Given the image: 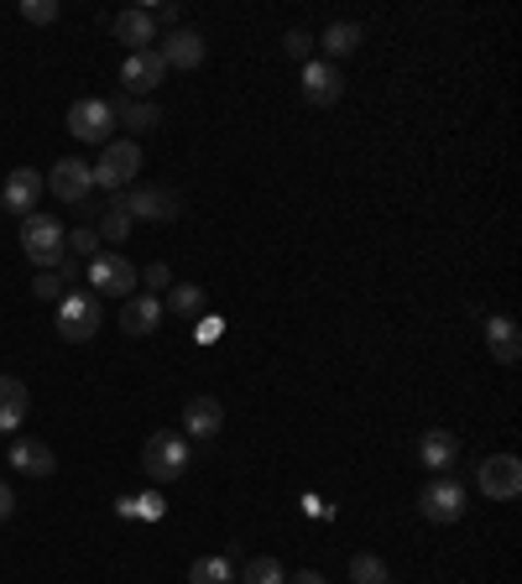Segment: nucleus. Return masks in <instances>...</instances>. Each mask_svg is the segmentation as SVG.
Listing matches in <instances>:
<instances>
[{"label":"nucleus","mask_w":522,"mask_h":584,"mask_svg":"<svg viewBox=\"0 0 522 584\" xmlns=\"http://www.w3.org/2000/svg\"><path fill=\"white\" fill-rule=\"evenodd\" d=\"M63 240H69V230H63V219H58V214H26L22 219V251H26L32 266L58 272V261L69 257V251H63Z\"/></svg>","instance_id":"f257e3e1"},{"label":"nucleus","mask_w":522,"mask_h":584,"mask_svg":"<svg viewBox=\"0 0 522 584\" xmlns=\"http://www.w3.org/2000/svg\"><path fill=\"white\" fill-rule=\"evenodd\" d=\"M189 460H193L189 439H183V433H167V428H157L142 444V469L157 486H163V480H183V475H189Z\"/></svg>","instance_id":"f03ea898"},{"label":"nucleus","mask_w":522,"mask_h":584,"mask_svg":"<svg viewBox=\"0 0 522 584\" xmlns=\"http://www.w3.org/2000/svg\"><path fill=\"white\" fill-rule=\"evenodd\" d=\"M99 324H105V308H99L95 293H84V287H69L63 298H58V334L73 339V345H84V339H95Z\"/></svg>","instance_id":"7ed1b4c3"},{"label":"nucleus","mask_w":522,"mask_h":584,"mask_svg":"<svg viewBox=\"0 0 522 584\" xmlns=\"http://www.w3.org/2000/svg\"><path fill=\"white\" fill-rule=\"evenodd\" d=\"M95 188H110V193H120V188L137 183V172H142V146L126 136V141H105V157H99L95 167Z\"/></svg>","instance_id":"20e7f679"},{"label":"nucleus","mask_w":522,"mask_h":584,"mask_svg":"<svg viewBox=\"0 0 522 584\" xmlns=\"http://www.w3.org/2000/svg\"><path fill=\"white\" fill-rule=\"evenodd\" d=\"M475 486L486 501H518L522 496V460L518 454H491L475 469Z\"/></svg>","instance_id":"39448f33"},{"label":"nucleus","mask_w":522,"mask_h":584,"mask_svg":"<svg viewBox=\"0 0 522 584\" xmlns=\"http://www.w3.org/2000/svg\"><path fill=\"white\" fill-rule=\"evenodd\" d=\"M69 131H73V141L105 146L110 131H116V105H110V99H73L69 105Z\"/></svg>","instance_id":"423d86ee"},{"label":"nucleus","mask_w":522,"mask_h":584,"mask_svg":"<svg viewBox=\"0 0 522 584\" xmlns=\"http://www.w3.org/2000/svg\"><path fill=\"white\" fill-rule=\"evenodd\" d=\"M116 204L131 214V225H137V219L167 225V219H178V210H183L173 188H126V193H116Z\"/></svg>","instance_id":"0eeeda50"},{"label":"nucleus","mask_w":522,"mask_h":584,"mask_svg":"<svg viewBox=\"0 0 522 584\" xmlns=\"http://www.w3.org/2000/svg\"><path fill=\"white\" fill-rule=\"evenodd\" d=\"M137 282H142V272L131 266L126 257H116V251H99L95 261H90V293H110V298H131L137 293Z\"/></svg>","instance_id":"6e6552de"},{"label":"nucleus","mask_w":522,"mask_h":584,"mask_svg":"<svg viewBox=\"0 0 522 584\" xmlns=\"http://www.w3.org/2000/svg\"><path fill=\"white\" fill-rule=\"evenodd\" d=\"M418 512H424L428 522H439V527L460 522V516H465V486H460V480H450V475L428 480L424 491H418Z\"/></svg>","instance_id":"1a4fd4ad"},{"label":"nucleus","mask_w":522,"mask_h":584,"mask_svg":"<svg viewBox=\"0 0 522 584\" xmlns=\"http://www.w3.org/2000/svg\"><path fill=\"white\" fill-rule=\"evenodd\" d=\"M48 188L58 204H73V210H79V204L95 193V172H90V163H79V157H63V163H52Z\"/></svg>","instance_id":"9d476101"},{"label":"nucleus","mask_w":522,"mask_h":584,"mask_svg":"<svg viewBox=\"0 0 522 584\" xmlns=\"http://www.w3.org/2000/svg\"><path fill=\"white\" fill-rule=\"evenodd\" d=\"M167 79V63H163V52L157 47H146V52H131L126 63H120V84L131 90V99H146V94L157 90Z\"/></svg>","instance_id":"9b49d317"},{"label":"nucleus","mask_w":522,"mask_h":584,"mask_svg":"<svg viewBox=\"0 0 522 584\" xmlns=\"http://www.w3.org/2000/svg\"><path fill=\"white\" fill-rule=\"evenodd\" d=\"M340 94H345V73L324 63V58H309L304 63V99L313 110H330V105H340Z\"/></svg>","instance_id":"f8f14e48"},{"label":"nucleus","mask_w":522,"mask_h":584,"mask_svg":"<svg viewBox=\"0 0 522 584\" xmlns=\"http://www.w3.org/2000/svg\"><path fill=\"white\" fill-rule=\"evenodd\" d=\"M43 188H48V183H43L32 167H11V172H5V188H0V210L16 214V219H26V214L37 210Z\"/></svg>","instance_id":"ddd939ff"},{"label":"nucleus","mask_w":522,"mask_h":584,"mask_svg":"<svg viewBox=\"0 0 522 584\" xmlns=\"http://www.w3.org/2000/svg\"><path fill=\"white\" fill-rule=\"evenodd\" d=\"M116 43H126L131 52H146V47L157 43V22H152V11L146 5H126V11H116Z\"/></svg>","instance_id":"4468645a"},{"label":"nucleus","mask_w":522,"mask_h":584,"mask_svg":"<svg viewBox=\"0 0 522 584\" xmlns=\"http://www.w3.org/2000/svg\"><path fill=\"white\" fill-rule=\"evenodd\" d=\"M157 324H163V303H157L152 293H137V298L120 303V334L146 339V334H157Z\"/></svg>","instance_id":"2eb2a0df"},{"label":"nucleus","mask_w":522,"mask_h":584,"mask_svg":"<svg viewBox=\"0 0 522 584\" xmlns=\"http://www.w3.org/2000/svg\"><path fill=\"white\" fill-rule=\"evenodd\" d=\"M454 460H460V439H454L450 428H428L424 439H418V465H428L434 475H450Z\"/></svg>","instance_id":"dca6fc26"},{"label":"nucleus","mask_w":522,"mask_h":584,"mask_svg":"<svg viewBox=\"0 0 522 584\" xmlns=\"http://www.w3.org/2000/svg\"><path fill=\"white\" fill-rule=\"evenodd\" d=\"M32 413V392L22 376H0V433H16Z\"/></svg>","instance_id":"f3484780"},{"label":"nucleus","mask_w":522,"mask_h":584,"mask_svg":"<svg viewBox=\"0 0 522 584\" xmlns=\"http://www.w3.org/2000/svg\"><path fill=\"white\" fill-rule=\"evenodd\" d=\"M157 52H163L167 69H199L204 63V37L193 26H178V32H167V43Z\"/></svg>","instance_id":"a211bd4d"},{"label":"nucleus","mask_w":522,"mask_h":584,"mask_svg":"<svg viewBox=\"0 0 522 584\" xmlns=\"http://www.w3.org/2000/svg\"><path fill=\"white\" fill-rule=\"evenodd\" d=\"M225 428V407L214 397H189L183 402V433L189 439H214Z\"/></svg>","instance_id":"6ab92c4d"},{"label":"nucleus","mask_w":522,"mask_h":584,"mask_svg":"<svg viewBox=\"0 0 522 584\" xmlns=\"http://www.w3.org/2000/svg\"><path fill=\"white\" fill-rule=\"evenodd\" d=\"M486 345H491V355H497L501 366H518V360H522L518 319H507V313H491V319H486Z\"/></svg>","instance_id":"aec40b11"},{"label":"nucleus","mask_w":522,"mask_h":584,"mask_svg":"<svg viewBox=\"0 0 522 584\" xmlns=\"http://www.w3.org/2000/svg\"><path fill=\"white\" fill-rule=\"evenodd\" d=\"M11 469L16 475H32V480H48L58 460H52L48 444H37V439H22V444H11Z\"/></svg>","instance_id":"412c9836"},{"label":"nucleus","mask_w":522,"mask_h":584,"mask_svg":"<svg viewBox=\"0 0 522 584\" xmlns=\"http://www.w3.org/2000/svg\"><path fill=\"white\" fill-rule=\"evenodd\" d=\"M110 105H116L120 126H131L137 136H146V131H157V126H163V110H157L152 99H110Z\"/></svg>","instance_id":"4be33fe9"},{"label":"nucleus","mask_w":522,"mask_h":584,"mask_svg":"<svg viewBox=\"0 0 522 584\" xmlns=\"http://www.w3.org/2000/svg\"><path fill=\"white\" fill-rule=\"evenodd\" d=\"M189 584H240L236 580V559L230 553H204L189 563Z\"/></svg>","instance_id":"5701e85b"},{"label":"nucleus","mask_w":522,"mask_h":584,"mask_svg":"<svg viewBox=\"0 0 522 584\" xmlns=\"http://www.w3.org/2000/svg\"><path fill=\"white\" fill-rule=\"evenodd\" d=\"M360 43H366V26H360V22L324 26V63H334V58H351Z\"/></svg>","instance_id":"b1692460"},{"label":"nucleus","mask_w":522,"mask_h":584,"mask_svg":"<svg viewBox=\"0 0 522 584\" xmlns=\"http://www.w3.org/2000/svg\"><path fill=\"white\" fill-rule=\"evenodd\" d=\"M167 308H173L178 319H199V313L210 308V293H204L199 282H173V287H167Z\"/></svg>","instance_id":"393cba45"},{"label":"nucleus","mask_w":522,"mask_h":584,"mask_svg":"<svg viewBox=\"0 0 522 584\" xmlns=\"http://www.w3.org/2000/svg\"><path fill=\"white\" fill-rule=\"evenodd\" d=\"M240 584H287V574H283V563L272 559V553H257V559L240 569Z\"/></svg>","instance_id":"a878e982"},{"label":"nucleus","mask_w":522,"mask_h":584,"mask_svg":"<svg viewBox=\"0 0 522 584\" xmlns=\"http://www.w3.org/2000/svg\"><path fill=\"white\" fill-rule=\"evenodd\" d=\"M95 235L99 240H126V235H131V214L120 210V204H110V210H99V225H95Z\"/></svg>","instance_id":"bb28decb"},{"label":"nucleus","mask_w":522,"mask_h":584,"mask_svg":"<svg viewBox=\"0 0 522 584\" xmlns=\"http://www.w3.org/2000/svg\"><path fill=\"white\" fill-rule=\"evenodd\" d=\"M351 584H387V563L377 553H356L351 559Z\"/></svg>","instance_id":"cd10ccee"},{"label":"nucleus","mask_w":522,"mask_h":584,"mask_svg":"<svg viewBox=\"0 0 522 584\" xmlns=\"http://www.w3.org/2000/svg\"><path fill=\"white\" fill-rule=\"evenodd\" d=\"M63 251H69L73 261H79V257H90V261H95V257H99V235L90 230V225H79V230H69V240H63Z\"/></svg>","instance_id":"c85d7f7f"},{"label":"nucleus","mask_w":522,"mask_h":584,"mask_svg":"<svg viewBox=\"0 0 522 584\" xmlns=\"http://www.w3.org/2000/svg\"><path fill=\"white\" fill-rule=\"evenodd\" d=\"M58 0H22V22H32V26H52L58 22Z\"/></svg>","instance_id":"c756f323"},{"label":"nucleus","mask_w":522,"mask_h":584,"mask_svg":"<svg viewBox=\"0 0 522 584\" xmlns=\"http://www.w3.org/2000/svg\"><path fill=\"white\" fill-rule=\"evenodd\" d=\"M63 293H69V282L58 272H37V282H32V298H43V303H58Z\"/></svg>","instance_id":"7c9ffc66"},{"label":"nucleus","mask_w":522,"mask_h":584,"mask_svg":"<svg viewBox=\"0 0 522 584\" xmlns=\"http://www.w3.org/2000/svg\"><path fill=\"white\" fill-rule=\"evenodd\" d=\"M142 282L152 287V298H157V293H167V287H173V272H167L163 261H152V266L142 272Z\"/></svg>","instance_id":"2f4dec72"},{"label":"nucleus","mask_w":522,"mask_h":584,"mask_svg":"<svg viewBox=\"0 0 522 584\" xmlns=\"http://www.w3.org/2000/svg\"><path fill=\"white\" fill-rule=\"evenodd\" d=\"M283 52H287V58H309V52H313V37H309V32H287V37H283Z\"/></svg>","instance_id":"473e14b6"},{"label":"nucleus","mask_w":522,"mask_h":584,"mask_svg":"<svg viewBox=\"0 0 522 584\" xmlns=\"http://www.w3.org/2000/svg\"><path fill=\"white\" fill-rule=\"evenodd\" d=\"M152 22H163V26H173V32H178V26H183V5H173V0H167V5H157V11H152Z\"/></svg>","instance_id":"72a5a7b5"},{"label":"nucleus","mask_w":522,"mask_h":584,"mask_svg":"<svg viewBox=\"0 0 522 584\" xmlns=\"http://www.w3.org/2000/svg\"><path fill=\"white\" fill-rule=\"evenodd\" d=\"M220 319H204V324H193V339H199V345H214V339H220Z\"/></svg>","instance_id":"f704fd0d"},{"label":"nucleus","mask_w":522,"mask_h":584,"mask_svg":"<svg viewBox=\"0 0 522 584\" xmlns=\"http://www.w3.org/2000/svg\"><path fill=\"white\" fill-rule=\"evenodd\" d=\"M11 512H16V491L0 480V522H11Z\"/></svg>","instance_id":"c9c22d12"},{"label":"nucleus","mask_w":522,"mask_h":584,"mask_svg":"<svg viewBox=\"0 0 522 584\" xmlns=\"http://www.w3.org/2000/svg\"><path fill=\"white\" fill-rule=\"evenodd\" d=\"M58 277H63V282H69V287H73V282H79V261H73V257H63V261H58Z\"/></svg>","instance_id":"e433bc0d"},{"label":"nucleus","mask_w":522,"mask_h":584,"mask_svg":"<svg viewBox=\"0 0 522 584\" xmlns=\"http://www.w3.org/2000/svg\"><path fill=\"white\" fill-rule=\"evenodd\" d=\"M287 584H324V574H313V569H298V574H287Z\"/></svg>","instance_id":"4c0bfd02"}]
</instances>
